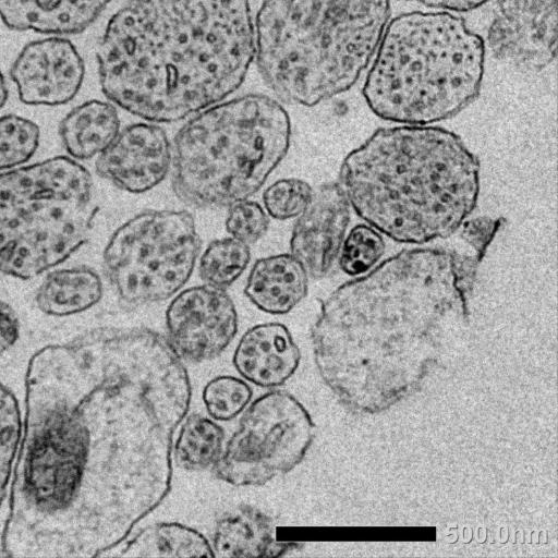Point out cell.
Wrapping results in <instances>:
<instances>
[{
	"label": "cell",
	"mask_w": 558,
	"mask_h": 558,
	"mask_svg": "<svg viewBox=\"0 0 558 558\" xmlns=\"http://www.w3.org/2000/svg\"><path fill=\"white\" fill-rule=\"evenodd\" d=\"M2 545L107 556L171 490L192 385L166 337L99 327L33 354Z\"/></svg>",
	"instance_id": "6da1fadb"
},
{
	"label": "cell",
	"mask_w": 558,
	"mask_h": 558,
	"mask_svg": "<svg viewBox=\"0 0 558 558\" xmlns=\"http://www.w3.org/2000/svg\"><path fill=\"white\" fill-rule=\"evenodd\" d=\"M459 257L444 247L402 250L320 301L314 362L350 412L380 413L415 393L447 331L469 323Z\"/></svg>",
	"instance_id": "7a4b0ae2"
},
{
	"label": "cell",
	"mask_w": 558,
	"mask_h": 558,
	"mask_svg": "<svg viewBox=\"0 0 558 558\" xmlns=\"http://www.w3.org/2000/svg\"><path fill=\"white\" fill-rule=\"evenodd\" d=\"M105 96L149 122H175L235 92L255 57L248 0H130L97 49Z\"/></svg>",
	"instance_id": "3957f363"
},
{
	"label": "cell",
	"mask_w": 558,
	"mask_h": 558,
	"mask_svg": "<svg viewBox=\"0 0 558 558\" xmlns=\"http://www.w3.org/2000/svg\"><path fill=\"white\" fill-rule=\"evenodd\" d=\"M481 165L453 131L379 128L343 158L338 174L351 209L390 240L446 239L474 211Z\"/></svg>",
	"instance_id": "277c9868"
},
{
	"label": "cell",
	"mask_w": 558,
	"mask_h": 558,
	"mask_svg": "<svg viewBox=\"0 0 558 558\" xmlns=\"http://www.w3.org/2000/svg\"><path fill=\"white\" fill-rule=\"evenodd\" d=\"M389 17L390 0H264L254 60L277 98L313 107L357 82Z\"/></svg>",
	"instance_id": "5b68a950"
},
{
	"label": "cell",
	"mask_w": 558,
	"mask_h": 558,
	"mask_svg": "<svg viewBox=\"0 0 558 558\" xmlns=\"http://www.w3.org/2000/svg\"><path fill=\"white\" fill-rule=\"evenodd\" d=\"M486 46L447 11L399 14L385 27L362 95L385 121L430 125L456 117L480 95Z\"/></svg>",
	"instance_id": "8992f818"
},
{
	"label": "cell",
	"mask_w": 558,
	"mask_h": 558,
	"mask_svg": "<svg viewBox=\"0 0 558 558\" xmlns=\"http://www.w3.org/2000/svg\"><path fill=\"white\" fill-rule=\"evenodd\" d=\"M288 112L250 94L194 114L175 134L172 189L193 207H225L253 196L287 155Z\"/></svg>",
	"instance_id": "52a82bcc"
},
{
	"label": "cell",
	"mask_w": 558,
	"mask_h": 558,
	"mask_svg": "<svg viewBox=\"0 0 558 558\" xmlns=\"http://www.w3.org/2000/svg\"><path fill=\"white\" fill-rule=\"evenodd\" d=\"M93 177L68 156L0 173V271L27 280L66 260L96 216Z\"/></svg>",
	"instance_id": "ba28073f"
},
{
	"label": "cell",
	"mask_w": 558,
	"mask_h": 558,
	"mask_svg": "<svg viewBox=\"0 0 558 558\" xmlns=\"http://www.w3.org/2000/svg\"><path fill=\"white\" fill-rule=\"evenodd\" d=\"M201 246L186 210H145L112 233L104 250V271L125 306L165 301L189 281Z\"/></svg>",
	"instance_id": "9c48e42d"
},
{
	"label": "cell",
	"mask_w": 558,
	"mask_h": 558,
	"mask_svg": "<svg viewBox=\"0 0 558 558\" xmlns=\"http://www.w3.org/2000/svg\"><path fill=\"white\" fill-rule=\"evenodd\" d=\"M315 433L311 414L293 395L270 390L246 407L213 473L232 486L265 485L303 461Z\"/></svg>",
	"instance_id": "30bf717a"
},
{
	"label": "cell",
	"mask_w": 558,
	"mask_h": 558,
	"mask_svg": "<svg viewBox=\"0 0 558 558\" xmlns=\"http://www.w3.org/2000/svg\"><path fill=\"white\" fill-rule=\"evenodd\" d=\"M167 339L178 355L199 363L220 355L238 332V314L225 288L194 286L166 310Z\"/></svg>",
	"instance_id": "8fae6325"
},
{
	"label": "cell",
	"mask_w": 558,
	"mask_h": 558,
	"mask_svg": "<svg viewBox=\"0 0 558 558\" xmlns=\"http://www.w3.org/2000/svg\"><path fill=\"white\" fill-rule=\"evenodd\" d=\"M492 54L537 71L556 58L557 0H500L486 35Z\"/></svg>",
	"instance_id": "7c38bea8"
},
{
	"label": "cell",
	"mask_w": 558,
	"mask_h": 558,
	"mask_svg": "<svg viewBox=\"0 0 558 558\" xmlns=\"http://www.w3.org/2000/svg\"><path fill=\"white\" fill-rule=\"evenodd\" d=\"M84 74L77 49L58 35L25 45L10 69L21 101L33 106L68 104L78 93Z\"/></svg>",
	"instance_id": "4fadbf2b"
},
{
	"label": "cell",
	"mask_w": 558,
	"mask_h": 558,
	"mask_svg": "<svg viewBox=\"0 0 558 558\" xmlns=\"http://www.w3.org/2000/svg\"><path fill=\"white\" fill-rule=\"evenodd\" d=\"M350 219L351 207L338 182H326L314 190L290 239L291 254L308 277L322 279L335 272Z\"/></svg>",
	"instance_id": "5bb4252c"
},
{
	"label": "cell",
	"mask_w": 558,
	"mask_h": 558,
	"mask_svg": "<svg viewBox=\"0 0 558 558\" xmlns=\"http://www.w3.org/2000/svg\"><path fill=\"white\" fill-rule=\"evenodd\" d=\"M172 148L166 132L146 122L121 130L98 155L97 173L117 187L140 194L157 186L169 173Z\"/></svg>",
	"instance_id": "9a60e30c"
},
{
	"label": "cell",
	"mask_w": 558,
	"mask_h": 558,
	"mask_svg": "<svg viewBox=\"0 0 558 558\" xmlns=\"http://www.w3.org/2000/svg\"><path fill=\"white\" fill-rule=\"evenodd\" d=\"M301 351L281 323H263L246 330L238 342L232 363L247 383L262 388L283 385L299 368Z\"/></svg>",
	"instance_id": "2e32d148"
},
{
	"label": "cell",
	"mask_w": 558,
	"mask_h": 558,
	"mask_svg": "<svg viewBox=\"0 0 558 558\" xmlns=\"http://www.w3.org/2000/svg\"><path fill=\"white\" fill-rule=\"evenodd\" d=\"M276 520L252 505H239L220 514L215 523L211 547L220 558H276L298 543L277 538Z\"/></svg>",
	"instance_id": "e0dca14e"
},
{
	"label": "cell",
	"mask_w": 558,
	"mask_h": 558,
	"mask_svg": "<svg viewBox=\"0 0 558 558\" xmlns=\"http://www.w3.org/2000/svg\"><path fill=\"white\" fill-rule=\"evenodd\" d=\"M111 0H0V19L11 29L49 35L85 31Z\"/></svg>",
	"instance_id": "ac0fdd59"
},
{
	"label": "cell",
	"mask_w": 558,
	"mask_h": 558,
	"mask_svg": "<svg viewBox=\"0 0 558 558\" xmlns=\"http://www.w3.org/2000/svg\"><path fill=\"white\" fill-rule=\"evenodd\" d=\"M307 291L308 275L291 253L256 260L244 287V294L251 303L271 315L289 313Z\"/></svg>",
	"instance_id": "d6986e66"
},
{
	"label": "cell",
	"mask_w": 558,
	"mask_h": 558,
	"mask_svg": "<svg viewBox=\"0 0 558 558\" xmlns=\"http://www.w3.org/2000/svg\"><path fill=\"white\" fill-rule=\"evenodd\" d=\"M120 132L116 107L88 100L73 108L60 123L62 145L71 158L86 160L102 153Z\"/></svg>",
	"instance_id": "ffe728a7"
},
{
	"label": "cell",
	"mask_w": 558,
	"mask_h": 558,
	"mask_svg": "<svg viewBox=\"0 0 558 558\" xmlns=\"http://www.w3.org/2000/svg\"><path fill=\"white\" fill-rule=\"evenodd\" d=\"M100 276L87 266L50 271L35 293V303L50 316H70L95 306L102 298Z\"/></svg>",
	"instance_id": "44dd1931"
},
{
	"label": "cell",
	"mask_w": 558,
	"mask_h": 558,
	"mask_svg": "<svg viewBox=\"0 0 558 558\" xmlns=\"http://www.w3.org/2000/svg\"><path fill=\"white\" fill-rule=\"evenodd\" d=\"M116 556L214 558L215 554L211 544L197 530L179 522H156L128 539Z\"/></svg>",
	"instance_id": "7402d4cb"
},
{
	"label": "cell",
	"mask_w": 558,
	"mask_h": 558,
	"mask_svg": "<svg viewBox=\"0 0 558 558\" xmlns=\"http://www.w3.org/2000/svg\"><path fill=\"white\" fill-rule=\"evenodd\" d=\"M225 430L211 417L193 413L180 424L178 437L172 446V457L186 471H203L213 468L221 456Z\"/></svg>",
	"instance_id": "603a6c76"
},
{
	"label": "cell",
	"mask_w": 558,
	"mask_h": 558,
	"mask_svg": "<svg viewBox=\"0 0 558 558\" xmlns=\"http://www.w3.org/2000/svg\"><path fill=\"white\" fill-rule=\"evenodd\" d=\"M251 260L248 245L231 236L211 241L199 257L198 274L210 286L227 288Z\"/></svg>",
	"instance_id": "cb8c5ba5"
},
{
	"label": "cell",
	"mask_w": 558,
	"mask_h": 558,
	"mask_svg": "<svg viewBox=\"0 0 558 558\" xmlns=\"http://www.w3.org/2000/svg\"><path fill=\"white\" fill-rule=\"evenodd\" d=\"M384 236L367 223L352 227L342 242L338 267L350 277H357L375 267L384 256Z\"/></svg>",
	"instance_id": "d4e9b609"
},
{
	"label": "cell",
	"mask_w": 558,
	"mask_h": 558,
	"mask_svg": "<svg viewBox=\"0 0 558 558\" xmlns=\"http://www.w3.org/2000/svg\"><path fill=\"white\" fill-rule=\"evenodd\" d=\"M40 141L38 125L17 116L0 117V171L23 166L35 155Z\"/></svg>",
	"instance_id": "484cf974"
},
{
	"label": "cell",
	"mask_w": 558,
	"mask_h": 558,
	"mask_svg": "<svg viewBox=\"0 0 558 558\" xmlns=\"http://www.w3.org/2000/svg\"><path fill=\"white\" fill-rule=\"evenodd\" d=\"M253 390L245 379L232 375L211 378L204 387L202 399L209 416L228 422L240 415L250 404Z\"/></svg>",
	"instance_id": "4316f807"
},
{
	"label": "cell",
	"mask_w": 558,
	"mask_h": 558,
	"mask_svg": "<svg viewBox=\"0 0 558 558\" xmlns=\"http://www.w3.org/2000/svg\"><path fill=\"white\" fill-rule=\"evenodd\" d=\"M21 434L22 420L16 398L0 384V506L7 494Z\"/></svg>",
	"instance_id": "83f0119b"
},
{
	"label": "cell",
	"mask_w": 558,
	"mask_h": 558,
	"mask_svg": "<svg viewBox=\"0 0 558 558\" xmlns=\"http://www.w3.org/2000/svg\"><path fill=\"white\" fill-rule=\"evenodd\" d=\"M314 189L304 180L280 179L263 193V203L268 216L277 220L298 217L308 205Z\"/></svg>",
	"instance_id": "f1b7e54d"
},
{
	"label": "cell",
	"mask_w": 558,
	"mask_h": 558,
	"mask_svg": "<svg viewBox=\"0 0 558 558\" xmlns=\"http://www.w3.org/2000/svg\"><path fill=\"white\" fill-rule=\"evenodd\" d=\"M268 227L269 217L257 202L247 198L229 206L226 229L231 238L248 245L262 239Z\"/></svg>",
	"instance_id": "f546056e"
},
{
	"label": "cell",
	"mask_w": 558,
	"mask_h": 558,
	"mask_svg": "<svg viewBox=\"0 0 558 558\" xmlns=\"http://www.w3.org/2000/svg\"><path fill=\"white\" fill-rule=\"evenodd\" d=\"M505 219L502 217L477 216L466 218L460 226L461 238L471 246L474 254H468L471 264L478 268L488 246L492 244L495 235L502 226Z\"/></svg>",
	"instance_id": "4dcf8cb0"
},
{
	"label": "cell",
	"mask_w": 558,
	"mask_h": 558,
	"mask_svg": "<svg viewBox=\"0 0 558 558\" xmlns=\"http://www.w3.org/2000/svg\"><path fill=\"white\" fill-rule=\"evenodd\" d=\"M20 336V322L13 307L0 300V357L9 351Z\"/></svg>",
	"instance_id": "1f68e13d"
},
{
	"label": "cell",
	"mask_w": 558,
	"mask_h": 558,
	"mask_svg": "<svg viewBox=\"0 0 558 558\" xmlns=\"http://www.w3.org/2000/svg\"><path fill=\"white\" fill-rule=\"evenodd\" d=\"M416 2L425 7L444 11L466 12L474 10L490 0H403Z\"/></svg>",
	"instance_id": "d6a6232c"
},
{
	"label": "cell",
	"mask_w": 558,
	"mask_h": 558,
	"mask_svg": "<svg viewBox=\"0 0 558 558\" xmlns=\"http://www.w3.org/2000/svg\"><path fill=\"white\" fill-rule=\"evenodd\" d=\"M8 98V88L4 76L0 71V110L4 106Z\"/></svg>",
	"instance_id": "836d02e7"
},
{
	"label": "cell",
	"mask_w": 558,
	"mask_h": 558,
	"mask_svg": "<svg viewBox=\"0 0 558 558\" xmlns=\"http://www.w3.org/2000/svg\"><path fill=\"white\" fill-rule=\"evenodd\" d=\"M9 556L8 551L5 550L4 546L0 544V557Z\"/></svg>",
	"instance_id": "e575fe53"
}]
</instances>
